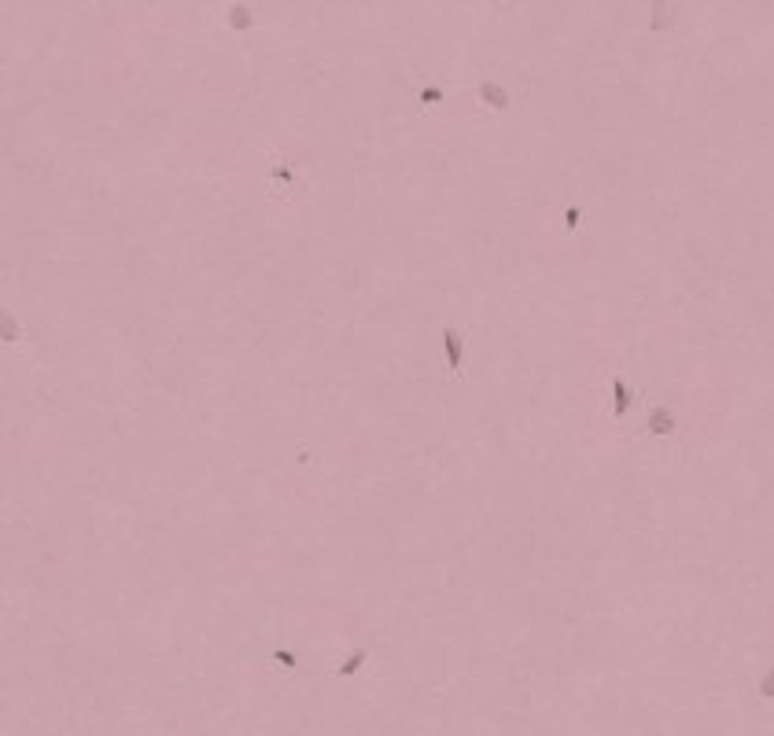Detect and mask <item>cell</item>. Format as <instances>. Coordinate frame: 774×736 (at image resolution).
<instances>
[{"mask_svg": "<svg viewBox=\"0 0 774 736\" xmlns=\"http://www.w3.org/2000/svg\"><path fill=\"white\" fill-rule=\"evenodd\" d=\"M443 342H446V361H450V372H457V368H461V335H457L454 328H446V332H443Z\"/></svg>", "mask_w": 774, "mask_h": 736, "instance_id": "cell-1", "label": "cell"}, {"mask_svg": "<svg viewBox=\"0 0 774 736\" xmlns=\"http://www.w3.org/2000/svg\"><path fill=\"white\" fill-rule=\"evenodd\" d=\"M649 431H653V435H671V431H675V416L668 413V408H653Z\"/></svg>", "mask_w": 774, "mask_h": 736, "instance_id": "cell-2", "label": "cell"}, {"mask_svg": "<svg viewBox=\"0 0 774 736\" xmlns=\"http://www.w3.org/2000/svg\"><path fill=\"white\" fill-rule=\"evenodd\" d=\"M612 390H616V420H623L627 416V405H631V387H627L620 375L612 380Z\"/></svg>", "mask_w": 774, "mask_h": 736, "instance_id": "cell-3", "label": "cell"}, {"mask_svg": "<svg viewBox=\"0 0 774 736\" xmlns=\"http://www.w3.org/2000/svg\"><path fill=\"white\" fill-rule=\"evenodd\" d=\"M362 663H365V651H362V648H358V651H350V656H347V663L340 666V678L358 674V666H362Z\"/></svg>", "mask_w": 774, "mask_h": 736, "instance_id": "cell-4", "label": "cell"}, {"mask_svg": "<svg viewBox=\"0 0 774 736\" xmlns=\"http://www.w3.org/2000/svg\"><path fill=\"white\" fill-rule=\"evenodd\" d=\"M760 696H763V699H774V666L763 670V678H760Z\"/></svg>", "mask_w": 774, "mask_h": 736, "instance_id": "cell-5", "label": "cell"}, {"mask_svg": "<svg viewBox=\"0 0 774 736\" xmlns=\"http://www.w3.org/2000/svg\"><path fill=\"white\" fill-rule=\"evenodd\" d=\"M483 96L491 100V107H505V96H502V89H494V85H483Z\"/></svg>", "mask_w": 774, "mask_h": 736, "instance_id": "cell-6", "label": "cell"}, {"mask_svg": "<svg viewBox=\"0 0 774 736\" xmlns=\"http://www.w3.org/2000/svg\"><path fill=\"white\" fill-rule=\"evenodd\" d=\"M273 659H277L281 666H295V656H292V651H273Z\"/></svg>", "mask_w": 774, "mask_h": 736, "instance_id": "cell-7", "label": "cell"}, {"mask_svg": "<svg viewBox=\"0 0 774 736\" xmlns=\"http://www.w3.org/2000/svg\"><path fill=\"white\" fill-rule=\"evenodd\" d=\"M564 221H568V228H575V225H579V210H568V214H564Z\"/></svg>", "mask_w": 774, "mask_h": 736, "instance_id": "cell-8", "label": "cell"}]
</instances>
